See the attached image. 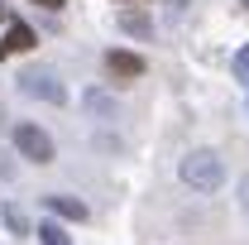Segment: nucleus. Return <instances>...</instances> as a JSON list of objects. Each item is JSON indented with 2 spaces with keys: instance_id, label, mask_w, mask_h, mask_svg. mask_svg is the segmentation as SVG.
<instances>
[{
  "instance_id": "obj_13",
  "label": "nucleus",
  "mask_w": 249,
  "mask_h": 245,
  "mask_svg": "<svg viewBox=\"0 0 249 245\" xmlns=\"http://www.w3.org/2000/svg\"><path fill=\"white\" fill-rule=\"evenodd\" d=\"M240 202H245V212H249V178L240 183Z\"/></svg>"
},
{
  "instance_id": "obj_10",
  "label": "nucleus",
  "mask_w": 249,
  "mask_h": 245,
  "mask_svg": "<svg viewBox=\"0 0 249 245\" xmlns=\"http://www.w3.org/2000/svg\"><path fill=\"white\" fill-rule=\"evenodd\" d=\"M230 67H235V77H249V43L235 53V62H230Z\"/></svg>"
},
{
  "instance_id": "obj_9",
  "label": "nucleus",
  "mask_w": 249,
  "mask_h": 245,
  "mask_svg": "<svg viewBox=\"0 0 249 245\" xmlns=\"http://www.w3.org/2000/svg\"><path fill=\"white\" fill-rule=\"evenodd\" d=\"M5 226H10L15 236H29V221H24V212H19L15 202H5Z\"/></svg>"
},
{
  "instance_id": "obj_14",
  "label": "nucleus",
  "mask_w": 249,
  "mask_h": 245,
  "mask_svg": "<svg viewBox=\"0 0 249 245\" xmlns=\"http://www.w3.org/2000/svg\"><path fill=\"white\" fill-rule=\"evenodd\" d=\"M0 20H10V10H5V0H0Z\"/></svg>"
},
{
  "instance_id": "obj_8",
  "label": "nucleus",
  "mask_w": 249,
  "mask_h": 245,
  "mask_svg": "<svg viewBox=\"0 0 249 245\" xmlns=\"http://www.w3.org/2000/svg\"><path fill=\"white\" fill-rule=\"evenodd\" d=\"M38 241H43V245H72L58 221H38Z\"/></svg>"
},
{
  "instance_id": "obj_12",
  "label": "nucleus",
  "mask_w": 249,
  "mask_h": 245,
  "mask_svg": "<svg viewBox=\"0 0 249 245\" xmlns=\"http://www.w3.org/2000/svg\"><path fill=\"white\" fill-rule=\"evenodd\" d=\"M34 5H43V10H62L67 0H34Z\"/></svg>"
},
{
  "instance_id": "obj_3",
  "label": "nucleus",
  "mask_w": 249,
  "mask_h": 245,
  "mask_svg": "<svg viewBox=\"0 0 249 245\" xmlns=\"http://www.w3.org/2000/svg\"><path fill=\"white\" fill-rule=\"evenodd\" d=\"M19 92H24V96H43V101H53V106L67 101L62 82L48 72V67H29V72H19Z\"/></svg>"
},
{
  "instance_id": "obj_5",
  "label": "nucleus",
  "mask_w": 249,
  "mask_h": 245,
  "mask_svg": "<svg viewBox=\"0 0 249 245\" xmlns=\"http://www.w3.org/2000/svg\"><path fill=\"white\" fill-rule=\"evenodd\" d=\"M29 48H34V29L15 20V24L5 29V39H0V58H10V53H29Z\"/></svg>"
},
{
  "instance_id": "obj_11",
  "label": "nucleus",
  "mask_w": 249,
  "mask_h": 245,
  "mask_svg": "<svg viewBox=\"0 0 249 245\" xmlns=\"http://www.w3.org/2000/svg\"><path fill=\"white\" fill-rule=\"evenodd\" d=\"M87 106H91L96 116H110V101H106L101 92H91V96H87Z\"/></svg>"
},
{
  "instance_id": "obj_4",
  "label": "nucleus",
  "mask_w": 249,
  "mask_h": 245,
  "mask_svg": "<svg viewBox=\"0 0 249 245\" xmlns=\"http://www.w3.org/2000/svg\"><path fill=\"white\" fill-rule=\"evenodd\" d=\"M106 72L120 77V82H134V77H144V58L139 53H124V48H110L106 53Z\"/></svg>"
},
{
  "instance_id": "obj_7",
  "label": "nucleus",
  "mask_w": 249,
  "mask_h": 245,
  "mask_svg": "<svg viewBox=\"0 0 249 245\" xmlns=\"http://www.w3.org/2000/svg\"><path fill=\"white\" fill-rule=\"evenodd\" d=\"M120 29H124V34H139V39H149V34H154V20H149L144 10H134V5H129V10H120Z\"/></svg>"
},
{
  "instance_id": "obj_15",
  "label": "nucleus",
  "mask_w": 249,
  "mask_h": 245,
  "mask_svg": "<svg viewBox=\"0 0 249 245\" xmlns=\"http://www.w3.org/2000/svg\"><path fill=\"white\" fill-rule=\"evenodd\" d=\"M240 5H245V10H249V0H240Z\"/></svg>"
},
{
  "instance_id": "obj_1",
  "label": "nucleus",
  "mask_w": 249,
  "mask_h": 245,
  "mask_svg": "<svg viewBox=\"0 0 249 245\" xmlns=\"http://www.w3.org/2000/svg\"><path fill=\"white\" fill-rule=\"evenodd\" d=\"M178 173H182L187 187H196V192H216L220 183H225V163H220L216 149H192L178 163Z\"/></svg>"
},
{
  "instance_id": "obj_6",
  "label": "nucleus",
  "mask_w": 249,
  "mask_h": 245,
  "mask_svg": "<svg viewBox=\"0 0 249 245\" xmlns=\"http://www.w3.org/2000/svg\"><path fill=\"white\" fill-rule=\"evenodd\" d=\"M48 202V212L67 216V221H87V202H77V197H67V192H53V197H43Z\"/></svg>"
},
{
  "instance_id": "obj_2",
  "label": "nucleus",
  "mask_w": 249,
  "mask_h": 245,
  "mask_svg": "<svg viewBox=\"0 0 249 245\" xmlns=\"http://www.w3.org/2000/svg\"><path fill=\"white\" fill-rule=\"evenodd\" d=\"M15 149L24 159H34V163H53V135L24 121V125H15Z\"/></svg>"
}]
</instances>
